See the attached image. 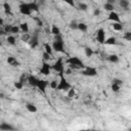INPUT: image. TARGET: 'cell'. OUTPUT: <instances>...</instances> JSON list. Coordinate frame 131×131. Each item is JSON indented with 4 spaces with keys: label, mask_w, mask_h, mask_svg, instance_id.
<instances>
[{
    "label": "cell",
    "mask_w": 131,
    "mask_h": 131,
    "mask_svg": "<svg viewBox=\"0 0 131 131\" xmlns=\"http://www.w3.org/2000/svg\"><path fill=\"white\" fill-rule=\"evenodd\" d=\"M50 70H51V66L47 61H43V66L40 69V74H42L44 76H48V75H50Z\"/></svg>",
    "instance_id": "ba28073f"
},
{
    "label": "cell",
    "mask_w": 131,
    "mask_h": 131,
    "mask_svg": "<svg viewBox=\"0 0 131 131\" xmlns=\"http://www.w3.org/2000/svg\"><path fill=\"white\" fill-rule=\"evenodd\" d=\"M28 1H31V0H28Z\"/></svg>",
    "instance_id": "f6af8a7d"
},
{
    "label": "cell",
    "mask_w": 131,
    "mask_h": 131,
    "mask_svg": "<svg viewBox=\"0 0 131 131\" xmlns=\"http://www.w3.org/2000/svg\"><path fill=\"white\" fill-rule=\"evenodd\" d=\"M120 85H117V84H115V83H113L112 84V90L114 91V92H118L119 90H120Z\"/></svg>",
    "instance_id": "d6a6232c"
},
{
    "label": "cell",
    "mask_w": 131,
    "mask_h": 131,
    "mask_svg": "<svg viewBox=\"0 0 131 131\" xmlns=\"http://www.w3.org/2000/svg\"><path fill=\"white\" fill-rule=\"evenodd\" d=\"M111 62H118L119 61V56L117 55V54H111L110 56H108V58H107Z\"/></svg>",
    "instance_id": "cb8c5ba5"
},
{
    "label": "cell",
    "mask_w": 131,
    "mask_h": 131,
    "mask_svg": "<svg viewBox=\"0 0 131 131\" xmlns=\"http://www.w3.org/2000/svg\"><path fill=\"white\" fill-rule=\"evenodd\" d=\"M107 3H111V4H115L116 3V0H106Z\"/></svg>",
    "instance_id": "b9f144b4"
},
{
    "label": "cell",
    "mask_w": 131,
    "mask_h": 131,
    "mask_svg": "<svg viewBox=\"0 0 131 131\" xmlns=\"http://www.w3.org/2000/svg\"><path fill=\"white\" fill-rule=\"evenodd\" d=\"M19 30L23 32V33H28L29 32V25L27 23H21L19 25Z\"/></svg>",
    "instance_id": "ac0fdd59"
},
{
    "label": "cell",
    "mask_w": 131,
    "mask_h": 131,
    "mask_svg": "<svg viewBox=\"0 0 131 131\" xmlns=\"http://www.w3.org/2000/svg\"><path fill=\"white\" fill-rule=\"evenodd\" d=\"M116 43H117V39L115 37H110L106 40H104V42H103V44H105V45H115Z\"/></svg>",
    "instance_id": "4fadbf2b"
},
{
    "label": "cell",
    "mask_w": 131,
    "mask_h": 131,
    "mask_svg": "<svg viewBox=\"0 0 131 131\" xmlns=\"http://www.w3.org/2000/svg\"><path fill=\"white\" fill-rule=\"evenodd\" d=\"M82 75L87 77H94L97 75V70L93 67H85L84 70L82 71Z\"/></svg>",
    "instance_id": "5b68a950"
},
{
    "label": "cell",
    "mask_w": 131,
    "mask_h": 131,
    "mask_svg": "<svg viewBox=\"0 0 131 131\" xmlns=\"http://www.w3.org/2000/svg\"><path fill=\"white\" fill-rule=\"evenodd\" d=\"M78 7H79V9H81V10H83V11L87 10V8H88V6H87L85 3H80Z\"/></svg>",
    "instance_id": "836d02e7"
},
{
    "label": "cell",
    "mask_w": 131,
    "mask_h": 131,
    "mask_svg": "<svg viewBox=\"0 0 131 131\" xmlns=\"http://www.w3.org/2000/svg\"><path fill=\"white\" fill-rule=\"evenodd\" d=\"M0 46H1V41H0Z\"/></svg>",
    "instance_id": "ee69618b"
},
{
    "label": "cell",
    "mask_w": 131,
    "mask_h": 131,
    "mask_svg": "<svg viewBox=\"0 0 131 131\" xmlns=\"http://www.w3.org/2000/svg\"><path fill=\"white\" fill-rule=\"evenodd\" d=\"M3 7H4L5 11H11V6H10V4H8L7 2H5V3L3 4Z\"/></svg>",
    "instance_id": "d590c367"
},
{
    "label": "cell",
    "mask_w": 131,
    "mask_h": 131,
    "mask_svg": "<svg viewBox=\"0 0 131 131\" xmlns=\"http://www.w3.org/2000/svg\"><path fill=\"white\" fill-rule=\"evenodd\" d=\"M70 28H71L72 30H78V24H76V23H71V24H70Z\"/></svg>",
    "instance_id": "f35d334b"
},
{
    "label": "cell",
    "mask_w": 131,
    "mask_h": 131,
    "mask_svg": "<svg viewBox=\"0 0 131 131\" xmlns=\"http://www.w3.org/2000/svg\"><path fill=\"white\" fill-rule=\"evenodd\" d=\"M112 27H113V29H114L115 31H118V32H120V31L123 30V26L121 25V23H114V24L112 25Z\"/></svg>",
    "instance_id": "44dd1931"
},
{
    "label": "cell",
    "mask_w": 131,
    "mask_h": 131,
    "mask_svg": "<svg viewBox=\"0 0 131 131\" xmlns=\"http://www.w3.org/2000/svg\"><path fill=\"white\" fill-rule=\"evenodd\" d=\"M31 36L28 33H24V35L21 36V41H30Z\"/></svg>",
    "instance_id": "1f68e13d"
},
{
    "label": "cell",
    "mask_w": 131,
    "mask_h": 131,
    "mask_svg": "<svg viewBox=\"0 0 131 131\" xmlns=\"http://www.w3.org/2000/svg\"><path fill=\"white\" fill-rule=\"evenodd\" d=\"M71 84L67 81V79L64 78L63 75H60V80L57 84V87L55 90H58V91H68L70 88H71Z\"/></svg>",
    "instance_id": "3957f363"
},
{
    "label": "cell",
    "mask_w": 131,
    "mask_h": 131,
    "mask_svg": "<svg viewBox=\"0 0 131 131\" xmlns=\"http://www.w3.org/2000/svg\"><path fill=\"white\" fill-rule=\"evenodd\" d=\"M110 20H113L114 23H120V15L116 12V11H111L110 14H108V17H107Z\"/></svg>",
    "instance_id": "8fae6325"
},
{
    "label": "cell",
    "mask_w": 131,
    "mask_h": 131,
    "mask_svg": "<svg viewBox=\"0 0 131 131\" xmlns=\"http://www.w3.org/2000/svg\"><path fill=\"white\" fill-rule=\"evenodd\" d=\"M0 26H4V19L0 17Z\"/></svg>",
    "instance_id": "7bdbcfd3"
},
{
    "label": "cell",
    "mask_w": 131,
    "mask_h": 131,
    "mask_svg": "<svg viewBox=\"0 0 131 131\" xmlns=\"http://www.w3.org/2000/svg\"><path fill=\"white\" fill-rule=\"evenodd\" d=\"M0 130H13V126L8 123H2L0 124Z\"/></svg>",
    "instance_id": "9a60e30c"
},
{
    "label": "cell",
    "mask_w": 131,
    "mask_h": 131,
    "mask_svg": "<svg viewBox=\"0 0 131 131\" xmlns=\"http://www.w3.org/2000/svg\"><path fill=\"white\" fill-rule=\"evenodd\" d=\"M78 30H80L81 32L85 33V32H87L88 27H87L86 24H84V23H80V24H78Z\"/></svg>",
    "instance_id": "ffe728a7"
},
{
    "label": "cell",
    "mask_w": 131,
    "mask_h": 131,
    "mask_svg": "<svg viewBox=\"0 0 131 131\" xmlns=\"http://www.w3.org/2000/svg\"><path fill=\"white\" fill-rule=\"evenodd\" d=\"M57 84H58V82L56 81V80H52L51 82H49V86H50V88L51 89H56V87H57Z\"/></svg>",
    "instance_id": "f1b7e54d"
},
{
    "label": "cell",
    "mask_w": 131,
    "mask_h": 131,
    "mask_svg": "<svg viewBox=\"0 0 131 131\" xmlns=\"http://www.w3.org/2000/svg\"><path fill=\"white\" fill-rule=\"evenodd\" d=\"M11 27H12V25H5V26H4V29H3L4 33H6V34L10 33V31H11Z\"/></svg>",
    "instance_id": "4dcf8cb0"
},
{
    "label": "cell",
    "mask_w": 131,
    "mask_h": 131,
    "mask_svg": "<svg viewBox=\"0 0 131 131\" xmlns=\"http://www.w3.org/2000/svg\"><path fill=\"white\" fill-rule=\"evenodd\" d=\"M103 8H104V10H106V11H114V9H115V7H114V4H111V3H105L104 5H103Z\"/></svg>",
    "instance_id": "7402d4cb"
},
{
    "label": "cell",
    "mask_w": 131,
    "mask_h": 131,
    "mask_svg": "<svg viewBox=\"0 0 131 131\" xmlns=\"http://www.w3.org/2000/svg\"><path fill=\"white\" fill-rule=\"evenodd\" d=\"M6 61H7V63H8V64H10V66H13V67L18 66V61H17V60H16V58H15V57H13V56H8V57H7V59H6Z\"/></svg>",
    "instance_id": "7c38bea8"
},
{
    "label": "cell",
    "mask_w": 131,
    "mask_h": 131,
    "mask_svg": "<svg viewBox=\"0 0 131 131\" xmlns=\"http://www.w3.org/2000/svg\"><path fill=\"white\" fill-rule=\"evenodd\" d=\"M48 84H49V82H48V81H46V80H42V79H39L36 87H37L38 89H40L42 92H45V89H46V87L48 86Z\"/></svg>",
    "instance_id": "9c48e42d"
},
{
    "label": "cell",
    "mask_w": 131,
    "mask_h": 131,
    "mask_svg": "<svg viewBox=\"0 0 131 131\" xmlns=\"http://www.w3.org/2000/svg\"><path fill=\"white\" fill-rule=\"evenodd\" d=\"M75 94H76V91H75V89L71 87V88L68 90V97H69V98H74Z\"/></svg>",
    "instance_id": "484cf974"
},
{
    "label": "cell",
    "mask_w": 131,
    "mask_h": 131,
    "mask_svg": "<svg viewBox=\"0 0 131 131\" xmlns=\"http://www.w3.org/2000/svg\"><path fill=\"white\" fill-rule=\"evenodd\" d=\"M28 4H29V7H30V9H31L32 11H38V5H37L36 3L30 2V3H28Z\"/></svg>",
    "instance_id": "4316f807"
},
{
    "label": "cell",
    "mask_w": 131,
    "mask_h": 131,
    "mask_svg": "<svg viewBox=\"0 0 131 131\" xmlns=\"http://www.w3.org/2000/svg\"><path fill=\"white\" fill-rule=\"evenodd\" d=\"M18 8H19V12H20L23 15H31V13H32V10L30 9L28 3H24V4L19 5Z\"/></svg>",
    "instance_id": "52a82bcc"
},
{
    "label": "cell",
    "mask_w": 131,
    "mask_h": 131,
    "mask_svg": "<svg viewBox=\"0 0 131 131\" xmlns=\"http://www.w3.org/2000/svg\"><path fill=\"white\" fill-rule=\"evenodd\" d=\"M14 87H15L16 89H18V90L23 89V87H24V82H21V81L15 82V83H14Z\"/></svg>",
    "instance_id": "f546056e"
},
{
    "label": "cell",
    "mask_w": 131,
    "mask_h": 131,
    "mask_svg": "<svg viewBox=\"0 0 131 131\" xmlns=\"http://www.w3.org/2000/svg\"><path fill=\"white\" fill-rule=\"evenodd\" d=\"M67 63L69 64V68H71L72 70L73 69L74 70H77V69H83V68H85L83 61L79 57H77V56H72V57L68 58L67 59Z\"/></svg>",
    "instance_id": "6da1fadb"
},
{
    "label": "cell",
    "mask_w": 131,
    "mask_h": 131,
    "mask_svg": "<svg viewBox=\"0 0 131 131\" xmlns=\"http://www.w3.org/2000/svg\"><path fill=\"white\" fill-rule=\"evenodd\" d=\"M113 83H115V84H117V85H120V86H121V85L123 84V81H122L121 79H117V78H116V79H114V80H113Z\"/></svg>",
    "instance_id": "74e56055"
},
{
    "label": "cell",
    "mask_w": 131,
    "mask_h": 131,
    "mask_svg": "<svg viewBox=\"0 0 131 131\" xmlns=\"http://www.w3.org/2000/svg\"><path fill=\"white\" fill-rule=\"evenodd\" d=\"M51 69H53L55 72L58 73V75H63V71H64V66H63V62L61 60V58H58L54 63L53 66L51 67Z\"/></svg>",
    "instance_id": "277c9868"
},
{
    "label": "cell",
    "mask_w": 131,
    "mask_h": 131,
    "mask_svg": "<svg viewBox=\"0 0 131 131\" xmlns=\"http://www.w3.org/2000/svg\"><path fill=\"white\" fill-rule=\"evenodd\" d=\"M26 107H27V110H28L30 113H36V112H37V107H36V105L33 104V103H28V104L26 105Z\"/></svg>",
    "instance_id": "d6986e66"
},
{
    "label": "cell",
    "mask_w": 131,
    "mask_h": 131,
    "mask_svg": "<svg viewBox=\"0 0 131 131\" xmlns=\"http://www.w3.org/2000/svg\"><path fill=\"white\" fill-rule=\"evenodd\" d=\"M6 41H7V43L10 44V45H15V43H16V39H15V37H14L13 35H9V36H7Z\"/></svg>",
    "instance_id": "2e32d148"
},
{
    "label": "cell",
    "mask_w": 131,
    "mask_h": 131,
    "mask_svg": "<svg viewBox=\"0 0 131 131\" xmlns=\"http://www.w3.org/2000/svg\"><path fill=\"white\" fill-rule=\"evenodd\" d=\"M44 52H46V53H48L49 55H51V56H52V52H53V49H52L51 45H49L48 43L44 44Z\"/></svg>",
    "instance_id": "e0dca14e"
},
{
    "label": "cell",
    "mask_w": 131,
    "mask_h": 131,
    "mask_svg": "<svg viewBox=\"0 0 131 131\" xmlns=\"http://www.w3.org/2000/svg\"><path fill=\"white\" fill-rule=\"evenodd\" d=\"M85 54H86L87 57H91L93 55V50L90 47H86L85 48Z\"/></svg>",
    "instance_id": "83f0119b"
},
{
    "label": "cell",
    "mask_w": 131,
    "mask_h": 131,
    "mask_svg": "<svg viewBox=\"0 0 131 131\" xmlns=\"http://www.w3.org/2000/svg\"><path fill=\"white\" fill-rule=\"evenodd\" d=\"M123 38L126 39L127 41H130V40H131V33H130V32H126V33L124 34Z\"/></svg>",
    "instance_id": "e575fe53"
},
{
    "label": "cell",
    "mask_w": 131,
    "mask_h": 131,
    "mask_svg": "<svg viewBox=\"0 0 131 131\" xmlns=\"http://www.w3.org/2000/svg\"><path fill=\"white\" fill-rule=\"evenodd\" d=\"M50 58H51V55H49V54L46 53V52L43 53V59H44V61H47V60H49Z\"/></svg>",
    "instance_id": "8d00e7d4"
},
{
    "label": "cell",
    "mask_w": 131,
    "mask_h": 131,
    "mask_svg": "<svg viewBox=\"0 0 131 131\" xmlns=\"http://www.w3.org/2000/svg\"><path fill=\"white\" fill-rule=\"evenodd\" d=\"M119 4L124 9H128V7H129V1L128 0H120Z\"/></svg>",
    "instance_id": "603a6c76"
},
{
    "label": "cell",
    "mask_w": 131,
    "mask_h": 131,
    "mask_svg": "<svg viewBox=\"0 0 131 131\" xmlns=\"http://www.w3.org/2000/svg\"><path fill=\"white\" fill-rule=\"evenodd\" d=\"M99 14H100V10H99L98 8H96V9L94 10V15H95V16H98Z\"/></svg>",
    "instance_id": "60d3db41"
},
{
    "label": "cell",
    "mask_w": 131,
    "mask_h": 131,
    "mask_svg": "<svg viewBox=\"0 0 131 131\" xmlns=\"http://www.w3.org/2000/svg\"><path fill=\"white\" fill-rule=\"evenodd\" d=\"M52 49L56 52H64V43L60 37V35L55 36V40L52 44Z\"/></svg>",
    "instance_id": "7a4b0ae2"
},
{
    "label": "cell",
    "mask_w": 131,
    "mask_h": 131,
    "mask_svg": "<svg viewBox=\"0 0 131 131\" xmlns=\"http://www.w3.org/2000/svg\"><path fill=\"white\" fill-rule=\"evenodd\" d=\"M66 3H68L69 5H71V6H75V2H74V0H63Z\"/></svg>",
    "instance_id": "ab89813d"
},
{
    "label": "cell",
    "mask_w": 131,
    "mask_h": 131,
    "mask_svg": "<svg viewBox=\"0 0 131 131\" xmlns=\"http://www.w3.org/2000/svg\"><path fill=\"white\" fill-rule=\"evenodd\" d=\"M96 40H97L98 43L103 44V42L105 40V32H104L103 29L100 28V29L97 30V32H96Z\"/></svg>",
    "instance_id": "8992f818"
},
{
    "label": "cell",
    "mask_w": 131,
    "mask_h": 131,
    "mask_svg": "<svg viewBox=\"0 0 131 131\" xmlns=\"http://www.w3.org/2000/svg\"><path fill=\"white\" fill-rule=\"evenodd\" d=\"M19 31H20V30H19V27L12 25V27H11V31H10V34L15 35V34H18V33H19Z\"/></svg>",
    "instance_id": "d4e9b609"
},
{
    "label": "cell",
    "mask_w": 131,
    "mask_h": 131,
    "mask_svg": "<svg viewBox=\"0 0 131 131\" xmlns=\"http://www.w3.org/2000/svg\"><path fill=\"white\" fill-rule=\"evenodd\" d=\"M50 33H51L52 35H54V36L60 35V29H59V28H58L57 26L53 25V26L51 27V31H50Z\"/></svg>",
    "instance_id": "5bb4252c"
},
{
    "label": "cell",
    "mask_w": 131,
    "mask_h": 131,
    "mask_svg": "<svg viewBox=\"0 0 131 131\" xmlns=\"http://www.w3.org/2000/svg\"><path fill=\"white\" fill-rule=\"evenodd\" d=\"M38 80H39V79H38L37 77L33 76V75H30V76L27 77V82L29 83V85H31V86H33V87H36V86H37Z\"/></svg>",
    "instance_id": "30bf717a"
}]
</instances>
